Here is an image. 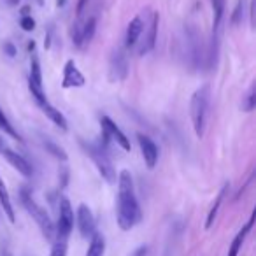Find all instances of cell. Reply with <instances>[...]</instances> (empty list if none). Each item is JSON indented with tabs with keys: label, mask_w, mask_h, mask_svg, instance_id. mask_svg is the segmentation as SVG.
I'll use <instances>...</instances> for the list:
<instances>
[{
	"label": "cell",
	"mask_w": 256,
	"mask_h": 256,
	"mask_svg": "<svg viewBox=\"0 0 256 256\" xmlns=\"http://www.w3.org/2000/svg\"><path fill=\"white\" fill-rule=\"evenodd\" d=\"M144 32V22L140 16H136L132 22L128 23V28H126V37H124V44L126 48H134L139 40L140 34Z\"/></svg>",
	"instance_id": "obj_15"
},
{
	"label": "cell",
	"mask_w": 256,
	"mask_h": 256,
	"mask_svg": "<svg viewBox=\"0 0 256 256\" xmlns=\"http://www.w3.org/2000/svg\"><path fill=\"white\" fill-rule=\"evenodd\" d=\"M137 140H139L140 146V153L144 156V162L150 168H153L158 162V148L153 140L150 139L148 136H142V134H137Z\"/></svg>",
	"instance_id": "obj_12"
},
{
	"label": "cell",
	"mask_w": 256,
	"mask_h": 256,
	"mask_svg": "<svg viewBox=\"0 0 256 256\" xmlns=\"http://www.w3.org/2000/svg\"><path fill=\"white\" fill-rule=\"evenodd\" d=\"M4 140H2V137H0V153H2V150H4Z\"/></svg>",
	"instance_id": "obj_32"
},
{
	"label": "cell",
	"mask_w": 256,
	"mask_h": 256,
	"mask_svg": "<svg viewBox=\"0 0 256 256\" xmlns=\"http://www.w3.org/2000/svg\"><path fill=\"white\" fill-rule=\"evenodd\" d=\"M96 28V20L95 18H88V22L84 23L82 26H79L78 32H76L74 42L76 46H84V44H90V40L93 39V34H95Z\"/></svg>",
	"instance_id": "obj_14"
},
{
	"label": "cell",
	"mask_w": 256,
	"mask_h": 256,
	"mask_svg": "<svg viewBox=\"0 0 256 256\" xmlns=\"http://www.w3.org/2000/svg\"><path fill=\"white\" fill-rule=\"evenodd\" d=\"M252 223H254V214H252L251 220L248 221V224H246V226L242 228L240 232H238L237 237L234 238V242H232V246H230V251H228V256H237L238 254V251H240V246L244 244V240H246V237H248L249 230L252 228Z\"/></svg>",
	"instance_id": "obj_17"
},
{
	"label": "cell",
	"mask_w": 256,
	"mask_h": 256,
	"mask_svg": "<svg viewBox=\"0 0 256 256\" xmlns=\"http://www.w3.org/2000/svg\"><path fill=\"white\" fill-rule=\"evenodd\" d=\"M22 12H23V16H28V12H30V8H23V9H22Z\"/></svg>",
	"instance_id": "obj_31"
},
{
	"label": "cell",
	"mask_w": 256,
	"mask_h": 256,
	"mask_svg": "<svg viewBox=\"0 0 256 256\" xmlns=\"http://www.w3.org/2000/svg\"><path fill=\"white\" fill-rule=\"evenodd\" d=\"M42 144H44V148H46V150L50 151V153L53 154L54 158H58V160H62V162L67 160V153L64 151V148H60L58 144H54L53 140L44 139V140H42Z\"/></svg>",
	"instance_id": "obj_22"
},
{
	"label": "cell",
	"mask_w": 256,
	"mask_h": 256,
	"mask_svg": "<svg viewBox=\"0 0 256 256\" xmlns=\"http://www.w3.org/2000/svg\"><path fill=\"white\" fill-rule=\"evenodd\" d=\"M28 88L32 92V96L36 98V102L39 106H42L44 102H48L46 95L42 90V72H40V64L39 58L32 56L30 60V78H28Z\"/></svg>",
	"instance_id": "obj_6"
},
{
	"label": "cell",
	"mask_w": 256,
	"mask_h": 256,
	"mask_svg": "<svg viewBox=\"0 0 256 256\" xmlns=\"http://www.w3.org/2000/svg\"><path fill=\"white\" fill-rule=\"evenodd\" d=\"M223 14H224V0H212V34H214L212 40H216V36L220 32Z\"/></svg>",
	"instance_id": "obj_19"
},
{
	"label": "cell",
	"mask_w": 256,
	"mask_h": 256,
	"mask_svg": "<svg viewBox=\"0 0 256 256\" xmlns=\"http://www.w3.org/2000/svg\"><path fill=\"white\" fill-rule=\"evenodd\" d=\"M81 146H82V150L86 151V154L93 160V164H95L96 170L100 172V176H102L107 182H110V184L116 182V172H114L112 164H110L109 156H107L106 148L96 146V144H86V142H81Z\"/></svg>",
	"instance_id": "obj_4"
},
{
	"label": "cell",
	"mask_w": 256,
	"mask_h": 256,
	"mask_svg": "<svg viewBox=\"0 0 256 256\" xmlns=\"http://www.w3.org/2000/svg\"><path fill=\"white\" fill-rule=\"evenodd\" d=\"M78 226L79 232H81L82 237H93L96 234V224H95V218H93V212L90 210L88 206L81 204L78 209Z\"/></svg>",
	"instance_id": "obj_8"
},
{
	"label": "cell",
	"mask_w": 256,
	"mask_h": 256,
	"mask_svg": "<svg viewBox=\"0 0 256 256\" xmlns=\"http://www.w3.org/2000/svg\"><path fill=\"white\" fill-rule=\"evenodd\" d=\"M86 79L78 68L74 60H68L64 67V79H62V86L64 88H81L84 86Z\"/></svg>",
	"instance_id": "obj_9"
},
{
	"label": "cell",
	"mask_w": 256,
	"mask_h": 256,
	"mask_svg": "<svg viewBox=\"0 0 256 256\" xmlns=\"http://www.w3.org/2000/svg\"><path fill=\"white\" fill-rule=\"evenodd\" d=\"M40 109H42V112L46 114L48 118H50L51 121H53L54 124H56L58 128H62V130H67V120H65V116L60 112L58 109H54L53 106H51L50 102H44L42 106H39Z\"/></svg>",
	"instance_id": "obj_16"
},
{
	"label": "cell",
	"mask_w": 256,
	"mask_h": 256,
	"mask_svg": "<svg viewBox=\"0 0 256 256\" xmlns=\"http://www.w3.org/2000/svg\"><path fill=\"white\" fill-rule=\"evenodd\" d=\"M100 124H102V137H104V139L112 140V142H116L118 146H120L121 150H124V151L132 150V146H130V140L126 139V136L121 132L120 126H118V124L114 123L109 116L100 118Z\"/></svg>",
	"instance_id": "obj_5"
},
{
	"label": "cell",
	"mask_w": 256,
	"mask_h": 256,
	"mask_svg": "<svg viewBox=\"0 0 256 256\" xmlns=\"http://www.w3.org/2000/svg\"><path fill=\"white\" fill-rule=\"evenodd\" d=\"M20 25H22V28L25 30V32H32L34 28H36V22H34L32 16H23L22 22H20Z\"/></svg>",
	"instance_id": "obj_26"
},
{
	"label": "cell",
	"mask_w": 256,
	"mask_h": 256,
	"mask_svg": "<svg viewBox=\"0 0 256 256\" xmlns=\"http://www.w3.org/2000/svg\"><path fill=\"white\" fill-rule=\"evenodd\" d=\"M110 79L112 81H123L128 74V64L126 56L121 50H116L110 56Z\"/></svg>",
	"instance_id": "obj_11"
},
{
	"label": "cell",
	"mask_w": 256,
	"mask_h": 256,
	"mask_svg": "<svg viewBox=\"0 0 256 256\" xmlns=\"http://www.w3.org/2000/svg\"><path fill=\"white\" fill-rule=\"evenodd\" d=\"M65 2H67V0H56V6H58V8H64Z\"/></svg>",
	"instance_id": "obj_30"
},
{
	"label": "cell",
	"mask_w": 256,
	"mask_h": 256,
	"mask_svg": "<svg viewBox=\"0 0 256 256\" xmlns=\"http://www.w3.org/2000/svg\"><path fill=\"white\" fill-rule=\"evenodd\" d=\"M2 154H4L6 160H8L9 164H11L12 167H14L16 170L20 172V174L25 176V178H32V174H34L32 165H30L28 162H26L25 158L22 156V154L14 153L12 150H8V148H4V150H2Z\"/></svg>",
	"instance_id": "obj_13"
},
{
	"label": "cell",
	"mask_w": 256,
	"mask_h": 256,
	"mask_svg": "<svg viewBox=\"0 0 256 256\" xmlns=\"http://www.w3.org/2000/svg\"><path fill=\"white\" fill-rule=\"evenodd\" d=\"M0 206H2V209H4L6 216L9 218V221L11 223H14V209H12V204H11V196H9V192L8 188H6L4 181L0 179Z\"/></svg>",
	"instance_id": "obj_18"
},
{
	"label": "cell",
	"mask_w": 256,
	"mask_h": 256,
	"mask_svg": "<svg viewBox=\"0 0 256 256\" xmlns=\"http://www.w3.org/2000/svg\"><path fill=\"white\" fill-rule=\"evenodd\" d=\"M0 128L4 130L6 134H9L11 137H14V139H18V140H22V137H20V134L16 132L14 128H12V124L9 123V120L6 118V114H4V110L0 109Z\"/></svg>",
	"instance_id": "obj_23"
},
{
	"label": "cell",
	"mask_w": 256,
	"mask_h": 256,
	"mask_svg": "<svg viewBox=\"0 0 256 256\" xmlns=\"http://www.w3.org/2000/svg\"><path fill=\"white\" fill-rule=\"evenodd\" d=\"M104 252H106V240L100 234H95L92 237L86 256H104Z\"/></svg>",
	"instance_id": "obj_21"
},
{
	"label": "cell",
	"mask_w": 256,
	"mask_h": 256,
	"mask_svg": "<svg viewBox=\"0 0 256 256\" xmlns=\"http://www.w3.org/2000/svg\"><path fill=\"white\" fill-rule=\"evenodd\" d=\"M256 106V90L254 86H251L248 92V95L244 96V102H242V110H246V112H251L252 109H254Z\"/></svg>",
	"instance_id": "obj_24"
},
{
	"label": "cell",
	"mask_w": 256,
	"mask_h": 256,
	"mask_svg": "<svg viewBox=\"0 0 256 256\" xmlns=\"http://www.w3.org/2000/svg\"><path fill=\"white\" fill-rule=\"evenodd\" d=\"M118 224L121 230H132L140 221V207L136 196L132 174L121 170L118 178Z\"/></svg>",
	"instance_id": "obj_1"
},
{
	"label": "cell",
	"mask_w": 256,
	"mask_h": 256,
	"mask_svg": "<svg viewBox=\"0 0 256 256\" xmlns=\"http://www.w3.org/2000/svg\"><path fill=\"white\" fill-rule=\"evenodd\" d=\"M158 23H160V16H158V12H153L150 20V25H148L146 36H144L142 42L139 46V54H148L154 48L156 36H158Z\"/></svg>",
	"instance_id": "obj_10"
},
{
	"label": "cell",
	"mask_w": 256,
	"mask_h": 256,
	"mask_svg": "<svg viewBox=\"0 0 256 256\" xmlns=\"http://www.w3.org/2000/svg\"><path fill=\"white\" fill-rule=\"evenodd\" d=\"M86 4H88V0H79V4H78V16L82 14V11H84Z\"/></svg>",
	"instance_id": "obj_29"
},
{
	"label": "cell",
	"mask_w": 256,
	"mask_h": 256,
	"mask_svg": "<svg viewBox=\"0 0 256 256\" xmlns=\"http://www.w3.org/2000/svg\"><path fill=\"white\" fill-rule=\"evenodd\" d=\"M72 228H74V210H72V206L67 198L60 200V216H58V224L54 228L56 232V237L60 238H68Z\"/></svg>",
	"instance_id": "obj_7"
},
{
	"label": "cell",
	"mask_w": 256,
	"mask_h": 256,
	"mask_svg": "<svg viewBox=\"0 0 256 256\" xmlns=\"http://www.w3.org/2000/svg\"><path fill=\"white\" fill-rule=\"evenodd\" d=\"M22 204L25 206L26 212H28L30 216L36 220V223L39 224L44 237L53 238L54 235H56V232H54V223L51 221V218H50V214L46 212V209H42V207L34 200V196H32V193L28 192V188L22 190Z\"/></svg>",
	"instance_id": "obj_3"
},
{
	"label": "cell",
	"mask_w": 256,
	"mask_h": 256,
	"mask_svg": "<svg viewBox=\"0 0 256 256\" xmlns=\"http://www.w3.org/2000/svg\"><path fill=\"white\" fill-rule=\"evenodd\" d=\"M67 254V238H56L51 249V256H65Z\"/></svg>",
	"instance_id": "obj_25"
},
{
	"label": "cell",
	"mask_w": 256,
	"mask_h": 256,
	"mask_svg": "<svg viewBox=\"0 0 256 256\" xmlns=\"http://www.w3.org/2000/svg\"><path fill=\"white\" fill-rule=\"evenodd\" d=\"M228 188H230V186H228V184H224L223 188H221V192L218 193V196H216V202H214V206L210 207L209 214H207V221H206V228H207V230H209V228L212 226L214 220H216V214H218V210H220L221 204H223V198H224V195H226Z\"/></svg>",
	"instance_id": "obj_20"
},
{
	"label": "cell",
	"mask_w": 256,
	"mask_h": 256,
	"mask_svg": "<svg viewBox=\"0 0 256 256\" xmlns=\"http://www.w3.org/2000/svg\"><path fill=\"white\" fill-rule=\"evenodd\" d=\"M242 6H244V2H242V0H238V2H237V8H235V11H234V16H232V23H234V25H237V23H238V18H240V11H242Z\"/></svg>",
	"instance_id": "obj_27"
},
{
	"label": "cell",
	"mask_w": 256,
	"mask_h": 256,
	"mask_svg": "<svg viewBox=\"0 0 256 256\" xmlns=\"http://www.w3.org/2000/svg\"><path fill=\"white\" fill-rule=\"evenodd\" d=\"M209 102H210L209 84L200 86L193 93L192 102H190V116H192L193 130H195L198 139H202L204 132H206V120H207V110H209Z\"/></svg>",
	"instance_id": "obj_2"
},
{
	"label": "cell",
	"mask_w": 256,
	"mask_h": 256,
	"mask_svg": "<svg viewBox=\"0 0 256 256\" xmlns=\"http://www.w3.org/2000/svg\"><path fill=\"white\" fill-rule=\"evenodd\" d=\"M4 51L9 54V56H14V54H16V48L12 46L11 42H6V44H4Z\"/></svg>",
	"instance_id": "obj_28"
}]
</instances>
